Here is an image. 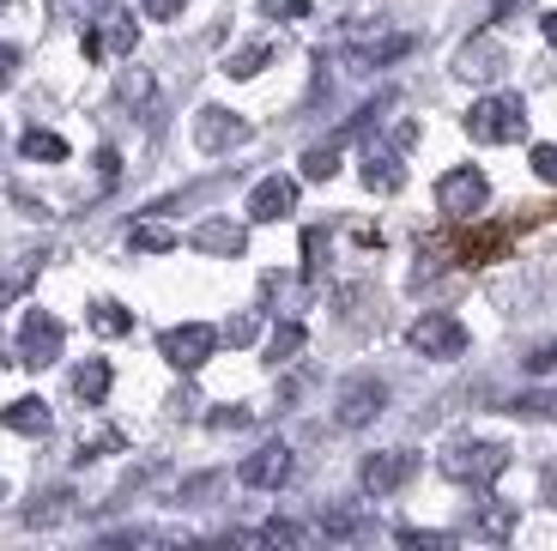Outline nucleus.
I'll use <instances>...</instances> for the list:
<instances>
[{"instance_id":"1","label":"nucleus","mask_w":557,"mask_h":551,"mask_svg":"<svg viewBox=\"0 0 557 551\" xmlns=\"http://www.w3.org/2000/svg\"><path fill=\"white\" fill-rule=\"evenodd\" d=\"M467 134L479 146H516L528 139V103L516 91H497V97H479L473 110H467Z\"/></svg>"},{"instance_id":"2","label":"nucleus","mask_w":557,"mask_h":551,"mask_svg":"<svg viewBox=\"0 0 557 551\" xmlns=\"http://www.w3.org/2000/svg\"><path fill=\"white\" fill-rule=\"evenodd\" d=\"M503 467H509L503 442H455L443 455V479H455V485H491V479H503Z\"/></svg>"},{"instance_id":"3","label":"nucleus","mask_w":557,"mask_h":551,"mask_svg":"<svg viewBox=\"0 0 557 551\" xmlns=\"http://www.w3.org/2000/svg\"><path fill=\"white\" fill-rule=\"evenodd\" d=\"M61 345H67V328L49 309H25V321H18V364L25 370H49L61 358Z\"/></svg>"},{"instance_id":"4","label":"nucleus","mask_w":557,"mask_h":551,"mask_svg":"<svg viewBox=\"0 0 557 551\" xmlns=\"http://www.w3.org/2000/svg\"><path fill=\"white\" fill-rule=\"evenodd\" d=\"M212 352H219V328H207V321H182V328L158 333V358L170 370H200Z\"/></svg>"},{"instance_id":"5","label":"nucleus","mask_w":557,"mask_h":551,"mask_svg":"<svg viewBox=\"0 0 557 551\" xmlns=\"http://www.w3.org/2000/svg\"><path fill=\"white\" fill-rule=\"evenodd\" d=\"M485 200H491V182H485V170H473V164H455L436 182V207H443L448 219H479Z\"/></svg>"},{"instance_id":"6","label":"nucleus","mask_w":557,"mask_h":551,"mask_svg":"<svg viewBox=\"0 0 557 551\" xmlns=\"http://www.w3.org/2000/svg\"><path fill=\"white\" fill-rule=\"evenodd\" d=\"M406 345H412L418 358H460L467 352V328L455 316H443V309H431V316H418L406 328Z\"/></svg>"},{"instance_id":"7","label":"nucleus","mask_w":557,"mask_h":551,"mask_svg":"<svg viewBox=\"0 0 557 551\" xmlns=\"http://www.w3.org/2000/svg\"><path fill=\"white\" fill-rule=\"evenodd\" d=\"M134 42H139L134 13H122V7H103L98 25L85 30V56H91V61H122V56H134Z\"/></svg>"},{"instance_id":"8","label":"nucleus","mask_w":557,"mask_h":551,"mask_svg":"<svg viewBox=\"0 0 557 551\" xmlns=\"http://www.w3.org/2000/svg\"><path fill=\"white\" fill-rule=\"evenodd\" d=\"M388 406V388L376 382V376H351V382H339V400H334V418L346 430H363L370 418Z\"/></svg>"},{"instance_id":"9","label":"nucleus","mask_w":557,"mask_h":551,"mask_svg":"<svg viewBox=\"0 0 557 551\" xmlns=\"http://www.w3.org/2000/svg\"><path fill=\"white\" fill-rule=\"evenodd\" d=\"M255 127L243 122L237 110H219V103H207V110L195 115V146L200 152H231V146H243Z\"/></svg>"},{"instance_id":"10","label":"nucleus","mask_w":557,"mask_h":551,"mask_svg":"<svg viewBox=\"0 0 557 551\" xmlns=\"http://www.w3.org/2000/svg\"><path fill=\"white\" fill-rule=\"evenodd\" d=\"M418 473V455L412 449H382V455H370L363 461V473H358V485L370 497H388V491H400L406 479Z\"/></svg>"},{"instance_id":"11","label":"nucleus","mask_w":557,"mask_h":551,"mask_svg":"<svg viewBox=\"0 0 557 551\" xmlns=\"http://www.w3.org/2000/svg\"><path fill=\"white\" fill-rule=\"evenodd\" d=\"M455 73L460 79H473V85H491L503 73V42L491 37V30H479V37H467L455 49Z\"/></svg>"},{"instance_id":"12","label":"nucleus","mask_w":557,"mask_h":551,"mask_svg":"<svg viewBox=\"0 0 557 551\" xmlns=\"http://www.w3.org/2000/svg\"><path fill=\"white\" fill-rule=\"evenodd\" d=\"M249 491H278V485L292 479V449L285 442H261L249 461H243V473H237Z\"/></svg>"},{"instance_id":"13","label":"nucleus","mask_w":557,"mask_h":551,"mask_svg":"<svg viewBox=\"0 0 557 551\" xmlns=\"http://www.w3.org/2000/svg\"><path fill=\"white\" fill-rule=\"evenodd\" d=\"M285 212H297V182H292V176H267V182H255V194H249V219H255V224H278Z\"/></svg>"},{"instance_id":"14","label":"nucleus","mask_w":557,"mask_h":551,"mask_svg":"<svg viewBox=\"0 0 557 551\" xmlns=\"http://www.w3.org/2000/svg\"><path fill=\"white\" fill-rule=\"evenodd\" d=\"M400 152H406L400 139H394V146H370V152H363V182H370L376 194H400V188H406Z\"/></svg>"},{"instance_id":"15","label":"nucleus","mask_w":557,"mask_h":551,"mask_svg":"<svg viewBox=\"0 0 557 551\" xmlns=\"http://www.w3.org/2000/svg\"><path fill=\"white\" fill-rule=\"evenodd\" d=\"M400 56H412V37H406V30H388V37H363V42H351V49H346V61H351L358 73L388 68V61H400Z\"/></svg>"},{"instance_id":"16","label":"nucleus","mask_w":557,"mask_h":551,"mask_svg":"<svg viewBox=\"0 0 557 551\" xmlns=\"http://www.w3.org/2000/svg\"><path fill=\"white\" fill-rule=\"evenodd\" d=\"M448 255H460V267H485V261H497V255H509V231H497V224L460 231L455 243H448Z\"/></svg>"},{"instance_id":"17","label":"nucleus","mask_w":557,"mask_h":551,"mask_svg":"<svg viewBox=\"0 0 557 551\" xmlns=\"http://www.w3.org/2000/svg\"><path fill=\"white\" fill-rule=\"evenodd\" d=\"M0 425L18 430V437H49V430H55V413H49V400L25 394V400H13V406L0 413Z\"/></svg>"},{"instance_id":"18","label":"nucleus","mask_w":557,"mask_h":551,"mask_svg":"<svg viewBox=\"0 0 557 551\" xmlns=\"http://www.w3.org/2000/svg\"><path fill=\"white\" fill-rule=\"evenodd\" d=\"M188 243H195L200 255H243V243H249V236H243V224H231V219H207L195 236H188Z\"/></svg>"},{"instance_id":"19","label":"nucleus","mask_w":557,"mask_h":551,"mask_svg":"<svg viewBox=\"0 0 557 551\" xmlns=\"http://www.w3.org/2000/svg\"><path fill=\"white\" fill-rule=\"evenodd\" d=\"M516 522H521V515L509 510V503H479L473 522H467V534H479V539H491V546H503V539L516 534Z\"/></svg>"},{"instance_id":"20","label":"nucleus","mask_w":557,"mask_h":551,"mask_svg":"<svg viewBox=\"0 0 557 551\" xmlns=\"http://www.w3.org/2000/svg\"><path fill=\"white\" fill-rule=\"evenodd\" d=\"M110 382H115L110 358H91V364H79V370H73V394H79L85 406H98V400L110 394Z\"/></svg>"},{"instance_id":"21","label":"nucleus","mask_w":557,"mask_h":551,"mask_svg":"<svg viewBox=\"0 0 557 551\" xmlns=\"http://www.w3.org/2000/svg\"><path fill=\"white\" fill-rule=\"evenodd\" d=\"M18 152H25L30 164H61V158H67V139L49 134V127H30V134L18 139Z\"/></svg>"},{"instance_id":"22","label":"nucleus","mask_w":557,"mask_h":551,"mask_svg":"<svg viewBox=\"0 0 557 551\" xmlns=\"http://www.w3.org/2000/svg\"><path fill=\"white\" fill-rule=\"evenodd\" d=\"M115 97H122V103H134V110H146V103L158 97V79L146 68H127L122 79H115Z\"/></svg>"},{"instance_id":"23","label":"nucleus","mask_w":557,"mask_h":551,"mask_svg":"<svg viewBox=\"0 0 557 551\" xmlns=\"http://www.w3.org/2000/svg\"><path fill=\"white\" fill-rule=\"evenodd\" d=\"M91 333H103V340H122V333H134V316H127L122 304H91Z\"/></svg>"},{"instance_id":"24","label":"nucleus","mask_w":557,"mask_h":551,"mask_svg":"<svg viewBox=\"0 0 557 551\" xmlns=\"http://www.w3.org/2000/svg\"><path fill=\"white\" fill-rule=\"evenodd\" d=\"M67 510H73V491H42L37 503L25 510V527H49V522H61Z\"/></svg>"},{"instance_id":"25","label":"nucleus","mask_w":557,"mask_h":551,"mask_svg":"<svg viewBox=\"0 0 557 551\" xmlns=\"http://www.w3.org/2000/svg\"><path fill=\"white\" fill-rule=\"evenodd\" d=\"M267 61H273V42H249V49H237V56L224 61V73H231V79H255Z\"/></svg>"},{"instance_id":"26","label":"nucleus","mask_w":557,"mask_h":551,"mask_svg":"<svg viewBox=\"0 0 557 551\" xmlns=\"http://www.w3.org/2000/svg\"><path fill=\"white\" fill-rule=\"evenodd\" d=\"M127 243H134L139 255H170V248H176V231H170V224H134Z\"/></svg>"},{"instance_id":"27","label":"nucleus","mask_w":557,"mask_h":551,"mask_svg":"<svg viewBox=\"0 0 557 551\" xmlns=\"http://www.w3.org/2000/svg\"><path fill=\"white\" fill-rule=\"evenodd\" d=\"M503 413H516V418H557V394H545V388H533V394L503 400Z\"/></svg>"},{"instance_id":"28","label":"nucleus","mask_w":557,"mask_h":551,"mask_svg":"<svg viewBox=\"0 0 557 551\" xmlns=\"http://www.w3.org/2000/svg\"><path fill=\"white\" fill-rule=\"evenodd\" d=\"M297 352H304V328L297 321H278V333L267 340V364H292Z\"/></svg>"},{"instance_id":"29","label":"nucleus","mask_w":557,"mask_h":551,"mask_svg":"<svg viewBox=\"0 0 557 551\" xmlns=\"http://www.w3.org/2000/svg\"><path fill=\"white\" fill-rule=\"evenodd\" d=\"M243 546H297L304 539V527L297 522H267V527H255V534H237Z\"/></svg>"},{"instance_id":"30","label":"nucleus","mask_w":557,"mask_h":551,"mask_svg":"<svg viewBox=\"0 0 557 551\" xmlns=\"http://www.w3.org/2000/svg\"><path fill=\"white\" fill-rule=\"evenodd\" d=\"M127 449V437L115 425H103V430H91V437L79 442V461H98V455H122Z\"/></svg>"},{"instance_id":"31","label":"nucleus","mask_w":557,"mask_h":551,"mask_svg":"<svg viewBox=\"0 0 557 551\" xmlns=\"http://www.w3.org/2000/svg\"><path fill=\"white\" fill-rule=\"evenodd\" d=\"M334 170H339V139H327V146L304 152V176H309V182H327Z\"/></svg>"},{"instance_id":"32","label":"nucleus","mask_w":557,"mask_h":551,"mask_svg":"<svg viewBox=\"0 0 557 551\" xmlns=\"http://www.w3.org/2000/svg\"><path fill=\"white\" fill-rule=\"evenodd\" d=\"M327 267V231H304V273L315 279Z\"/></svg>"},{"instance_id":"33","label":"nucleus","mask_w":557,"mask_h":551,"mask_svg":"<svg viewBox=\"0 0 557 551\" xmlns=\"http://www.w3.org/2000/svg\"><path fill=\"white\" fill-rule=\"evenodd\" d=\"M521 364H528V376H552V370H557V340L533 345V352H528V358H521Z\"/></svg>"},{"instance_id":"34","label":"nucleus","mask_w":557,"mask_h":551,"mask_svg":"<svg viewBox=\"0 0 557 551\" xmlns=\"http://www.w3.org/2000/svg\"><path fill=\"white\" fill-rule=\"evenodd\" d=\"M321 527H327L334 539H351V534H363V522H358V515H346V510H327V515H321Z\"/></svg>"},{"instance_id":"35","label":"nucleus","mask_w":557,"mask_h":551,"mask_svg":"<svg viewBox=\"0 0 557 551\" xmlns=\"http://www.w3.org/2000/svg\"><path fill=\"white\" fill-rule=\"evenodd\" d=\"M261 13L292 25V19H309V0H261Z\"/></svg>"},{"instance_id":"36","label":"nucleus","mask_w":557,"mask_h":551,"mask_svg":"<svg viewBox=\"0 0 557 551\" xmlns=\"http://www.w3.org/2000/svg\"><path fill=\"white\" fill-rule=\"evenodd\" d=\"M30 273H37V267H18V273H0V304H13L18 291L30 285Z\"/></svg>"},{"instance_id":"37","label":"nucleus","mask_w":557,"mask_h":551,"mask_svg":"<svg viewBox=\"0 0 557 551\" xmlns=\"http://www.w3.org/2000/svg\"><path fill=\"white\" fill-rule=\"evenodd\" d=\"M533 176L557 182V146H533Z\"/></svg>"},{"instance_id":"38","label":"nucleus","mask_w":557,"mask_h":551,"mask_svg":"<svg viewBox=\"0 0 557 551\" xmlns=\"http://www.w3.org/2000/svg\"><path fill=\"white\" fill-rule=\"evenodd\" d=\"M400 546H436V551H443V546H455V539H448V534H418V527H400Z\"/></svg>"},{"instance_id":"39","label":"nucleus","mask_w":557,"mask_h":551,"mask_svg":"<svg viewBox=\"0 0 557 551\" xmlns=\"http://www.w3.org/2000/svg\"><path fill=\"white\" fill-rule=\"evenodd\" d=\"M13 79H18V49L13 42H0V91H7Z\"/></svg>"},{"instance_id":"40","label":"nucleus","mask_w":557,"mask_h":551,"mask_svg":"<svg viewBox=\"0 0 557 551\" xmlns=\"http://www.w3.org/2000/svg\"><path fill=\"white\" fill-rule=\"evenodd\" d=\"M255 328H261V321H255V316H237V321H231V328H224V340L249 345V340H255Z\"/></svg>"},{"instance_id":"41","label":"nucleus","mask_w":557,"mask_h":551,"mask_svg":"<svg viewBox=\"0 0 557 551\" xmlns=\"http://www.w3.org/2000/svg\"><path fill=\"white\" fill-rule=\"evenodd\" d=\"M139 7H146V19H176L188 0H139Z\"/></svg>"},{"instance_id":"42","label":"nucleus","mask_w":557,"mask_h":551,"mask_svg":"<svg viewBox=\"0 0 557 551\" xmlns=\"http://www.w3.org/2000/svg\"><path fill=\"white\" fill-rule=\"evenodd\" d=\"M212 425H219V430H243V425H249V413H237V406H224V413H212Z\"/></svg>"},{"instance_id":"43","label":"nucleus","mask_w":557,"mask_h":551,"mask_svg":"<svg viewBox=\"0 0 557 551\" xmlns=\"http://www.w3.org/2000/svg\"><path fill=\"white\" fill-rule=\"evenodd\" d=\"M545 497H552V503H557V461H552V467H545Z\"/></svg>"},{"instance_id":"44","label":"nucleus","mask_w":557,"mask_h":551,"mask_svg":"<svg viewBox=\"0 0 557 551\" xmlns=\"http://www.w3.org/2000/svg\"><path fill=\"white\" fill-rule=\"evenodd\" d=\"M545 42H557V13H545Z\"/></svg>"},{"instance_id":"45","label":"nucleus","mask_w":557,"mask_h":551,"mask_svg":"<svg viewBox=\"0 0 557 551\" xmlns=\"http://www.w3.org/2000/svg\"><path fill=\"white\" fill-rule=\"evenodd\" d=\"M0 13H7V0H0Z\"/></svg>"},{"instance_id":"46","label":"nucleus","mask_w":557,"mask_h":551,"mask_svg":"<svg viewBox=\"0 0 557 551\" xmlns=\"http://www.w3.org/2000/svg\"><path fill=\"white\" fill-rule=\"evenodd\" d=\"M0 497H7V485H0Z\"/></svg>"}]
</instances>
